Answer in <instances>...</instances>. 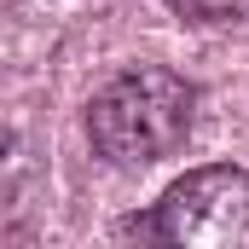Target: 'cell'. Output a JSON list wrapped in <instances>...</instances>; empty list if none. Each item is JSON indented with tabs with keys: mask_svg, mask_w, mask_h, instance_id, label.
<instances>
[{
	"mask_svg": "<svg viewBox=\"0 0 249 249\" xmlns=\"http://www.w3.org/2000/svg\"><path fill=\"white\" fill-rule=\"evenodd\" d=\"M168 6L191 23H232V18L249 12V0H168Z\"/></svg>",
	"mask_w": 249,
	"mask_h": 249,
	"instance_id": "3957f363",
	"label": "cell"
},
{
	"mask_svg": "<svg viewBox=\"0 0 249 249\" xmlns=\"http://www.w3.org/2000/svg\"><path fill=\"white\" fill-rule=\"evenodd\" d=\"M145 232L180 249H249V168H191L162 191Z\"/></svg>",
	"mask_w": 249,
	"mask_h": 249,
	"instance_id": "7a4b0ae2",
	"label": "cell"
},
{
	"mask_svg": "<svg viewBox=\"0 0 249 249\" xmlns=\"http://www.w3.org/2000/svg\"><path fill=\"white\" fill-rule=\"evenodd\" d=\"M191 110H197V93L186 75L162 64H139L93 93L87 139L105 162H157L191 133Z\"/></svg>",
	"mask_w": 249,
	"mask_h": 249,
	"instance_id": "6da1fadb",
	"label": "cell"
},
{
	"mask_svg": "<svg viewBox=\"0 0 249 249\" xmlns=\"http://www.w3.org/2000/svg\"><path fill=\"white\" fill-rule=\"evenodd\" d=\"M0 151H6V133H0Z\"/></svg>",
	"mask_w": 249,
	"mask_h": 249,
	"instance_id": "277c9868",
	"label": "cell"
}]
</instances>
